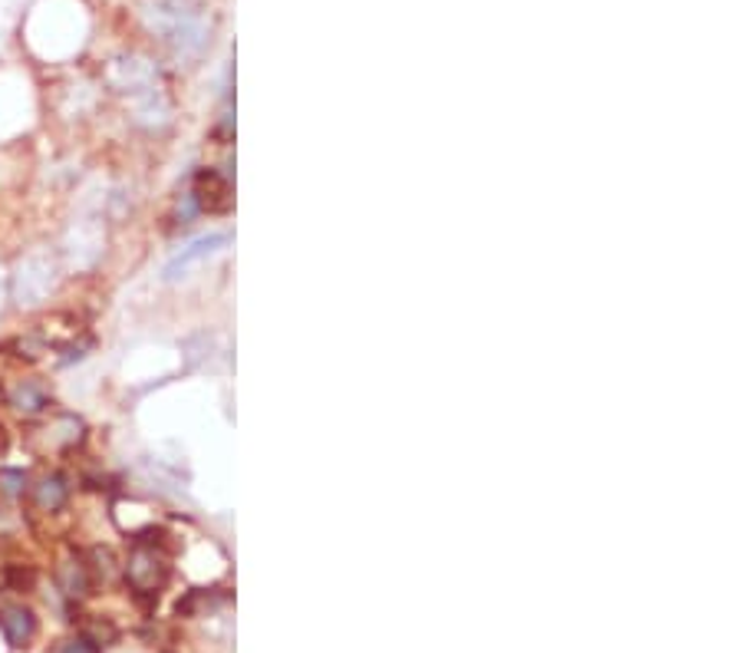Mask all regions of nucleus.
Listing matches in <instances>:
<instances>
[{"instance_id": "nucleus-1", "label": "nucleus", "mask_w": 741, "mask_h": 653, "mask_svg": "<svg viewBox=\"0 0 741 653\" xmlns=\"http://www.w3.org/2000/svg\"><path fill=\"white\" fill-rule=\"evenodd\" d=\"M109 79L122 96H129L136 123H143L149 130L169 123V99H165L159 73L149 60H139V57L115 60L109 70Z\"/></svg>"}, {"instance_id": "nucleus-2", "label": "nucleus", "mask_w": 741, "mask_h": 653, "mask_svg": "<svg viewBox=\"0 0 741 653\" xmlns=\"http://www.w3.org/2000/svg\"><path fill=\"white\" fill-rule=\"evenodd\" d=\"M143 17L156 37H162L178 57H195L205 44L198 14L188 0H146Z\"/></svg>"}, {"instance_id": "nucleus-3", "label": "nucleus", "mask_w": 741, "mask_h": 653, "mask_svg": "<svg viewBox=\"0 0 741 653\" xmlns=\"http://www.w3.org/2000/svg\"><path fill=\"white\" fill-rule=\"evenodd\" d=\"M57 261L50 251H30L17 261L11 274V294L21 307H37L44 304L53 287H57Z\"/></svg>"}, {"instance_id": "nucleus-4", "label": "nucleus", "mask_w": 741, "mask_h": 653, "mask_svg": "<svg viewBox=\"0 0 741 653\" xmlns=\"http://www.w3.org/2000/svg\"><path fill=\"white\" fill-rule=\"evenodd\" d=\"M126 581L139 597H156L169 581V558L149 541H136V549L126 562Z\"/></svg>"}, {"instance_id": "nucleus-5", "label": "nucleus", "mask_w": 741, "mask_h": 653, "mask_svg": "<svg viewBox=\"0 0 741 653\" xmlns=\"http://www.w3.org/2000/svg\"><path fill=\"white\" fill-rule=\"evenodd\" d=\"M102 245H106L102 232H99L96 225L79 222V225L70 229V235H66V242H63V255H66V261H70L73 268H89V264L102 255Z\"/></svg>"}, {"instance_id": "nucleus-6", "label": "nucleus", "mask_w": 741, "mask_h": 653, "mask_svg": "<svg viewBox=\"0 0 741 653\" xmlns=\"http://www.w3.org/2000/svg\"><path fill=\"white\" fill-rule=\"evenodd\" d=\"M0 630H4L11 646H27L37 633V617L24 607V604H11V607H0Z\"/></svg>"}, {"instance_id": "nucleus-7", "label": "nucleus", "mask_w": 741, "mask_h": 653, "mask_svg": "<svg viewBox=\"0 0 741 653\" xmlns=\"http://www.w3.org/2000/svg\"><path fill=\"white\" fill-rule=\"evenodd\" d=\"M192 198H195V205L205 208V211H221V208H227V201H231V185H227V178H221L218 172H201V175L195 178Z\"/></svg>"}, {"instance_id": "nucleus-8", "label": "nucleus", "mask_w": 741, "mask_h": 653, "mask_svg": "<svg viewBox=\"0 0 741 653\" xmlns=\"http://www.w3.org/2000/svg\"><path fill=\"white\" fill-rule=\"evenodd\" d=\"M224 245H227V235H211V238H201V242H195V245L182 248V255H175V258L169 261L165 278H169V281L182 278L192 264H198V261L211 258V255H214V251H221Z\"/></svg>"}, {"instance_id": "nucleus-9", "label": "nucleus", "mask_w": 741, "mask_h": 653, "mask_svg": "<svg viewBox=\"0 0 741 653\" xmlns=\"http://www.w3.org/2000/svg\"><path fill=\"white\" fill-rule=\"evenodd\" d=\"M8 403H11L21 416H40V412L50 406V396H47L44 383H37V380H17V383L8 390Z\"/></svg>"}, {"instance_id": "nucleus-10", "label": "nucleus", "mask_w": 741, "mask_h": 653, "mask_svg": "<svg viewBox=\"0 0 741 653\" xmlns=\"http://www.w3.org/2000/svg\"><path fill=\"white\" fill-rule=\"evenodd\" d=\"M66 498H70V485L60 472H50L34 485V505L40 512H60L66 505Z\"/></svg>"}, {"instance_id": "nucleus-11", "label": "nucleus", "mask_w": 741, "mask_h": 653, "mask_svg": "<svg viewBox=\"0 0 741 653\" xmlns=\"http://www.w3.org/2000/svg\"><path fill=\"white\" fill-rule=\"evenodd\" d=\"M86 568L79 565V562H70L66 568H63V588H66V594H83L86 591Z\"/></svg>"}, {"instance_id": "nucleus-12", "label": "nucleus", "mask_w": 741, "mask_h": 653, "mask_svg": "<svg viewBox=\"0 0 741 653\" xmlns=\"http://www.w3.org/2000/svg\"><path fill=\"white\" fill-rule=\"evenodd\" d=\"M24 485H27V476L24 472H17V469H4V472H0V492H4L8 498H17L24 492Z\"/></svg>"}, {"instance_id": "nucleus-13", "label": "nucleus", "mask_w": 741, "mask_h": 653, "mask_svg": "<svg viewBox=\"0 0 741 653\" xmlns=\"http://www.w3.org/2000/svg\"><path fill=\"white\" fill-rule=\"evenodd\" d=\"M60 653H96V643L89 637H76V640H66Z\"/></svg>"}, {"instance_id": "nucleus-14", "label": "nucleus", "mask_w": 741, "mask_h": 653, "mask_svg": "<svg viewBox=\"0 0 741 653\" xmlns=\"http://www.w3.org/2000/svg\"><path fill=\"white\" fill-rule=\"evenodd\" d=\"M8 297H11V278H8V271H4V268H0V313H4Z\"/></svg>"}, {"instance_id": "nucleus-15", "label": "nucleus", "mask_w": 741, "mask_h": 653, "mask_svg": "<svg viewBox=\"0 0 741 653\" xmlns=\"http://www.w3.org/2000/svg\"><path fill=\"white\" fill-rule=\"evenodd\" d=\"M4 446H8V432H4V426H0V453H4Z\"/></svg>"}]
</instances>
